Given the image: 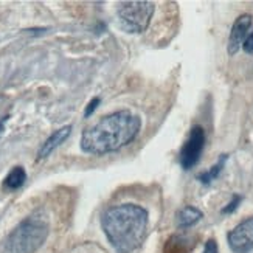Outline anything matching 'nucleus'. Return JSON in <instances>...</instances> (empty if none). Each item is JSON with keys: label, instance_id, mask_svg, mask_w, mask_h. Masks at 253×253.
Masks as SVG:
<instances>
[{"label": "nucleus", "instance_id": "nucleus-1", "mask_svg": "<svg viewBox=\"0 0 253 253\" xmlns=\"http://www.w3.org/2000/svg\"><path fill=\"white\" fill-rule=\"evenodd\" d=\"M140 127L141 120L129 111L109 114L83 132L81 149L92 156L120 151L138 135Z\"/></svg>", "mask_w": 253, "mask_h": 253}, {"label": "nucleus", "instance_id": "nucleus-2", "mask_svg": "<svg viewBox=\"0 0 253 253\" xmlns=\"http://www.w3.org/2000/svg\"><path fill=\"white\" fill-rule=\"evenodd\" d=\"M101 227L109 243L118 253H132L145 241L148 211L135 204L115 205L104 211Z\"/></svg>", "mask_w": 253, "mask_h": 253}, {"label": "nucleus", "instance_id": "nucleus-3", "mask_svg": "<svg viewBox=\"0 0 253 253\" xmlns=\"http://www.w3.org/2000/svg\"><path fill=\"white\" fill-rule=\"evenodd\" d=\"M48 219L42 211L25 217L5 239L2 253H36L48 236Z\"/></svg>", "mask_w": 253, "mask_h": 253}, {"label": "nucleus", "instance_id": "nucleus-4", "mask_svg": "<svg viewBox=\"0 0 253 253\" xmlns=\"http://www.w3.org/2000/svg\"><path fill=\"white\" fill-rule=\"evenodd\" d=\"M154 3L151 2H125L120 5L117 14L118 22L126 33H143L151 22V17L154 14Z\"/></svg>", "mask_w": 253, "mask_h": 253}, {"label": "nucleus", "instance_id": "nucleus-5", "mask_svg": "<svg viewBox=\"0 0 253 253\" xmlns=\"http://www.w3.org/2000/svg\"><path fill=\"white\" fill-rule=\"evenodd\" d=\"M204 148H205V130L202 126H194L180 151L182 168L186 171L194 168L202 156Z\"/></svg>", "mask_w": 253, "mask_h": 253}, {"label": "nucleus", "instance_id": "nucleus-6", "mask_svg": "<svg viewBox=\"0 0 253 253\" xmlns=\"http://www.w3.org/2000/svg\"><path fill=\"white\" fill-rule=\"evenodd\" d=\"M228 246L235 253H249L253 249V217L238 224L227 236Z\"/></svg>", "mask_w": 253, "mask_h": 253}, {"label": "nucleus", "instance_id": "nucleus-7", "mask_svg": "<svg viewBox=\"0 0 253 253\" xmlns=\"http://www.w3.org/2000/svg\"><path fill=\"white\" fill-rule=\"evenodd\" d=\"M250 27H252L250 14H243L235 20L232 31H230V38H228V54H236L238 50L243 47L244 41L249 36Z\"/></svg>", "mask_w": 253, "mask_h": 253}, {"label": "nucleus", "instance_id": "nucleus-8", "mask_svg": "<svg viewBox=\"0 0 253 253\" xmlns=\"http://www.w3.org/2000/svg\"><path fill=\"white\" fill-rule=\"evenodd\" d=\"M72 134V126H64L58 130H54L53 134L42 143V146L38 151V160H43L47 159L50 154L56 149L58 146H61L62 143L69 138V135Z\"/></svg>", "mask_w": 253, "mask_h": 253}, {"label": "nucleus", "instance_id": "nucleus-9", "mask_svg": "<svg viewBox=\"0 0 253 253\" xmlns=\"http://www.w3.org/2000/svg\"><path fill=\"white\" fill-rule=\"evenodd\" d=\"M202 217V211L196 207H183L182 210L177 213V227L180 228H190L194 224H197Z\"/></svg>", "mask_w": 253, "mask_h": 253}, {"label": "nucleus", "instance_id": "nucleus-10", "mask_svg": "<svg viewBox=\"0 0 253 253\" xmlns=\"http://www.w3.org/2000/svg\"><path fill=\"white\" fill-rule=\"evenodd\" d=\"M25 180H27V172H25L24 167H14L8 172V175L3 180V188H6L9 191L19 190L20 186L25 183Z\"/></svg>", "mask_w": 253, "mask_h": 253}, {"label": "nucleus", "instance_id": "nucleus-11", "mask_svg": "<svg viewBox=\"0 0 253 253\" xmlns=\"http://www.w3.org/2000/svg\"><path fill=\"white\" fill-rule=\"evenodd\" d=\"M193 243L188 238L182 236H172L165 247V253H188Z\"/></svg>", "mask_w": 253, "mask_h": 253}, {"label": "nucleus", "instance_id": "nucleus-12", "mask_svg": "<svg viewBox=\"0 0 253 253\" xmlns=\"http://www.w3.org/2000/svg\"><path fill=\"white\" fill-rule=\"evenodd\" d=\"M225 160H227V156H222L221 160H219L216 165H213V167H211L210 169L197 175V179H199L204 185L211 183L214 179L219 177V174H221V171H222V168H224V165H225Z\"/></svg>", "mask_w": 253, "mask_h": 253}, {"label": "nucleus", "instance_id": "nucleus-13", "mask_svg": "<svg viewBox=\"0 0 253 253\" xmlns=\"http://www.w3.org/2000/svg\"><path fill=\"white\" fill-rule=\"evenodd\" d=\"M241 201H243V197L241 196H233V199H232V202H230L227 207H224L222 208V213L224 214H230V213H233L236 208H238V205L241 204Z\"/></svg>", "mask_w": 253, "mask_h": 253}, {"label": "nucleus", "instance_id": "nucleus-14", "mask_svg": "<svg viewBox=\"0 0 253 253\" xmlns=\"http://www.w3.org/2000/svg\"><path fill=\"white\" fill-rule=\"evenodd\" d=\"M100 103H101V100L100 98H93V100L87 104V107H85V112H84V117L87 118V117H90L95 111H96V107L100 106Z\"/></svg>", "mask_w": 253, "mask_h": 253}, {"label": "nucleus", "instance_id": "nucleus-15", "mask_svg": "<svg viewBox=\"0 0 253 253\" xmlns=\"http://www.w3.org/2000/svg\"><path fill=\"white\" fill-rule=\"evenodd\" d=\"M243 48H244V51H246V53L253 54V33H250V35L247 36V39L244 41Z\"/></svg>", "mask_w": 253, "mask_h": 253}, {"label": "nucleus", "instance_id": "nucleus-16", "mask_svg": "<svg viewBox=\"0 0 253 253\" xmlns=\"http://www.w3.org/2000/svg\"><path fill=\"white\" fill-rule=\"evenodd\" d=\"M202 253H219V252H217V244H216V241H214V239L207 241V244H205Z\"/></svg>", "mask_w": 253, "mask_h": 253}, {"label": "nucleus", "instance_id": "nucleus-17", "mask_svg": "<svg viewBox=\"0 0 253 253\" xmlns=\"http://www.w3.org/2000/svg\"><path fill=\"white\" fill-rule=\"evenodd\" d=\"M9 117L6 115V117H3L2 120H0V135H2V132L5 130V123H6V120H8Z\"/></svg>", "mask_w": 253, "mask_h": 253}]
</instances>
